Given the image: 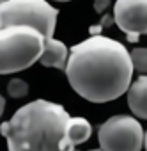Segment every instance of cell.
<instances>
[{
  "mask_svg": "<svg viewBox=\"0 0 147 151\" xmlns=\"http://www.w3.org/2000/svg\"><path fill=\"white\" fill-rule=\"evenodd\" d=\"M64 71L76 94L92 103H106L129 89L133 64L122 43L96 34L71 46Z\"/></svg>",
  "mask_w": 147,
  "mask_h": 151,
  "instance_id": "cell-1",
  "label": "cell"
},
{
  "mask_svg": "<svg viewBox=\"0 0 147 151\" xmlns=\"http://www.w3.org/2000/svg\"><path fill=\"white\" fill-rule=\"evenodd\" d=\"M69 114L59 103L34 100L0 124L9 151H78L67 135Z\"/></svg>",
  "mask_w": 147,
  "mask_h": 151,
  "instance_id": "cell-2",
  "label": "cell"
},
{
  "mask_svg": "<svg viewBox=\"0 0 147 151\" xmlns=\"http://www.w3.org/2000/svg\"><path fill=\"white\" fill-rule=\"evenodd\" d=\"M44 37L25 25L0 29V75L23 71L43 55Z\"/></svg>",
  "mask_w": 147,
  "mask_h": 151,
  "instance_id": "cell-3",
  "label": "cell"
},
{
  "mask_svg": "<svg viewBox=\"0 0 147 151\" xmlns=\"http://www.w3.org/2000/svg\"><path fill=\"white\" fill-rule=\"evenodd\" d=\"M59 11L46 0H6L0 6V29L25 25L39 30L44 39H53Z\"/></svg>",
  "mask_w": 147,
  "mask_h": 151,
  "instance_id": "cell-4",
  "label": "cell"
},
{
  "mask_svg": "<svg viewBox=\"0 0 147 151\" xmlns=\"http://www.w3.org/2000/svg\"><path fill=\"white\" fill-rule=\"evenodd\" d=\"M143 130L131 116H113L98 128V140L103 151H140Z\"/></svg>",
  "mask_w": 147,
  "mask_h": 151,
  "instance_id": "cell-5",
  "label": "cell"
},
{
  "mask_svg": "<svg viewBox=\"0 0 147 151\" xmlns=\"http://www.w3.org/2000/svg\"><path fill=\"white\" fill-rule=\"evenodd\" d=\"M113 22L129 43H136L142 34H147V0H117Z\"/></svg>",
  "mask_w": 147,
  "mask_h": 151,
  "instance_id": "cell-6",
  "label": "cell"
},
{
  "mask_svg": "<svg viewBox=\"0 0 147 151\" xmlns=\"http://www.w3.org/2000/svg\"><path fill=\"white\" fill-rule=\"evenodd\" d=\"M128 105L136 117L147 119V75H140L129 87Z\"/></svg>",
  "mask_w": 147,
  "mask_h": 151,
  "instance_id": "cell-7",
  "label": "cell"
},
{
  "mask_svg": "<svg viewBox=\"0 0 147 151\" xmlns=\"http://www.w3.org/2000/svg\"><path fill=\"white\" fill-rule=\"evenodd\" d=\"M69 57V50L62 41L57 39H44V48H43V55L39 59V62L46 68H57V69H64L66 62Z\"/></svg>",
  "mask_w": 147,
  "mask_h": 151,
  "instance_id": "cell-8",
  "label": "cell"
},
{
  "mask_svg": "<svg viewBox=\"0 0 147 151\" xmlns=\"http://www.w3.org/2000/svg\"><path fill=\"white\" fill-rule=\"evenodd\" d=\"M92 133V126L85 117H71L69 119V126H67V135L71 139V142L78 146L89 140Z\"/></svg>",
  "mask_w": 147,
  "mask_h": 151,
  "instance_id": "cell-9",
  "label": "cell"
},
{
  "mask_svg": "<svg viewBox=\"0 0 147 151\" xmlns=\"http://www.w3.org/2000/svg\"><path fill=\"white\" fill-rule=\"evenodd\" d=\"M129 55H131L133 71H138L140 75H147V48H135Z\"/></svg>",
  "mask_w": 147,
  "mask_h": 151,
  "instance_id": "cell-10",
  "label": "cell"
},
{
  "mask_svg": "<svg viewBox=\"0 0 147 151\" xmlns=\"http://www.w3.org/2000/svg\"><path fill=\"white\" fill-rule=\"evenodd\" d=\"M7 93L13 98H23L29 93V84L25 80H21V78H13L7 84Z\"/></svg>",
  "mask_w": 147,
  "mask_h": 151,
  "instance_id": "cell-11",
  "label": "cell"
},
{
  "mask_svg": "<svg viewBox=\"0 0 147 151\" xmlns=\"http://www.w3.org/2000/svg\"><path fill=\"white\" fill-rule=\"evenodd\" d=\"M110 7V0H94V11L96 13H105Z\"/></svg>",
  "mask_w": 147,
  "mask_h": 151,
  "instance_id": "cell-12",
  "label": "cell"
},
{
  "mask_svg": "<svg viewBox=\"0 0 147 151\" xmlns=\"http://www.w3.org/2000/svg\"><path fill=\"white\" fill-rule=\"evenodd\" d=\"M113 23V16H110V14H105L103 16V20H101V25H98L99 29H105V27H110Z\"/></svg>",
  "mask_w": 147,
  "mask_h": 151,
  "instance_id": "cell-13",
  "label": "cell"
},
{
  "mask_svg": "<svg viewBox=\"0 0 147 151\" xmlns=\"http://www.w3.org/2000/svg\"><path fill=\"white\" fill-rule=\"evenodd\" d=\"M4 109H6V100H4L2 94H0V116L4 114Z\"/></svg>",
  "mask_w": 147,
  "mask_h": 151,
  "instance_id": "cell-14",
  "label": "cell"
},
{
  "mask_svg": "<svg viewBox=\"0 0 147 151\" xmlns=\"http://www.w3.org/2000/svg\"><path fill=\"white\" fill-rule=\"evenodd\" d=\"M143 146H145V151H147V133L143 135Z\"/></svg>",
  "mask_w": 147,
  "mask_h": 151,
  "instance_id": "cell-15",
  "label": "cell"
},
{
  "mask_svg": "<svg viewBox=\"0 0 147 151\" xmlns=\"http://www.w3.org/2000/svg\"><path fill=\"white\" fill-rule=\"evenodd\" d=\"M57 2H69V0H57Z\"/></svg>",
  "mask_w": 147,
  "mask_h": 151,
  "instance_id": "cell-16",
  "label": "cell"
},
{
  "mask_svg": "<svg viewBox=\"0 0 147 151\" xmlns=\"http://www.w3.org/2000/svg\"><path fill=\"white\" fill-rule=\"evenodd\" d=\"M4 2H6V0H0V6H2V4H4Z\"/></svg>",
  "mask_w": 147,
  "mask_h": 151,
  "instance_id": "cell-17",
  "label": "cell"
},
{
  "mask_svg": "<svg viewBox=\"0 0 147 151\" xmlns=\"http://www.w3.org/2000/svg\"><path fill=\"white\" fill-rule=\"evenodd\" d=\"M91 151H103V149H91Z\"/></svg>",
  "mask_w": 147,
  "mask_h": 151,
  "instance_id": "cell-18",
  "label": "cell"
}]
</instances>
